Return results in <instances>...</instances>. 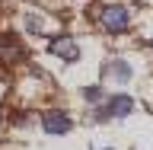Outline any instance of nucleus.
<instances>
[{
    "mask_svg": "<svg viewBox=\"0 0 153 150\" xmlns=\"http://www.w3.org/2000/svg\"><path fill=\"white\" fill-rule=\"evenodd\" d=\"M99 26H102L105 32H112V35L128 32V26H131V10L124 7V3H105V7L99 10Z\"/></svg>",
    "mask_w": 153,
    "mask_h": 150,
    "instance_id": "1",
    "label": "nucleus"
},
{
    "mask_svg": "<svg viewBox=\"0 0 153 150\" xmlns=\"http://www.w3.org/2000/svg\"><path fill=\"white\" fill-rule=\"evenodd\" d=\"M70 115L67 112H57V109H51V112H45L42 115V128H45L48 134H67L70 131Z\"/></svg>",
    "mask_w": 153,
    "mask_h": 150,
    "instance_id": "2",
    "label": "nucleus"
},
{
    "mask_svg": "<svg viewBox=\"0 0 153 150\" xmlns=\"http://www.w3.org/2000/svg\"><path fill=\"white\" fill-rule=\"evenodd\" d=\"M134 112V99L131 96H112L108 99V105H105L102 112H99V118H124V115H131Z\"/></svg>",
    "mask_w": 153,
    "mask_h": 150,
    "instance_id": "3",
    "label": "nucleus"
},
{
    "mask_svg": "<svg viewBox=\"0 0 153 150\" xmlns=\"http://www.w3.org/2000/svg\"><path fill=\"white\" fill-rule=\"evenodd\" d=\"M51 54H57L61 61H76L80 57V45H76L70 35H61L51 42Z\"/></svg>",
    "mask_w": 153,
    "mask_h": 150,
    "instance_id": "4",
    "label": "nucleus"
},
{
    "mask_svg": "<svg viewBox=\"0 0 153 150\" xmlns=\"http://www.w3.org/2000/svg\"><path fill=\"white\" fill-rule=\"evenodd\" d=\"M0 61H3V64L22 61V45H19L13 35H0Z\"/></svg>",
    "mask_w": 153,
    "mask_h": 150,
    "instance_id": "5",
    "label": "nucleus"
},
{
    "mask_svg": "<svg viewBox=\"0 0 153 150\" xmlns=\"http://www.w3.org/2000/svg\"><path fill=\"white\" fill-rule=\"evenodd\" d=\"M131 64H128V61H121V57H115V61H108V64H105V77H108V80H115V83H128V80H131Z\"/></svg>",
    "mask_w": 153,
    "mask_h": 150,
    "instance_id": "6",
    "label": "nucleus"
},
{
    "mask_svg": "<svg viewBox=\"0 0 153 150\" xmlns=\"http://www.w3.org/2000/svg\"><path fill=\"white\" fill-rule=\"evenodd\" d=\"M26 29L38 35V32H45V19H42V16H32V13H29V16H26Z\"/></svg>",
    "mask_w": 153,
    "mask_h": 150,
    "instance_id": "7",
    "label": "nucleus"
},
{
    "mask_svg": "<svg viewBox=\"0 0 153 150\" xmlns=\"http://www.w3.org/2000/svg\"><path fill=\"white\" fill-rule=\"evenodd\" d=\"M83 96H86V99H93V102H96V99L102 96V90H99V86H89V90H83Z\"/></svg>",
    "mask_w": 153,
    "mask_h": 150,
    "instance_id": "8",
    "label": "nucleus"
},
{
    "mask_svg": "<svg viewBox=\"0 0 153 150\" xmlns=\"http://www.w3.org/2000/svg\"><path fill=\"white\" fill-rule=\"evenodd\" d=\"M0 122H3V109H0Z\"/></svg>",
    "mask_w": 153,
    "mask_h": 150,
    "instance_id": "9",
    "label": "nucleus"
},
{
    "mask_svg": "<svg viewBox=\"0 0 153 150\" xmlns=\"http://www.w3.org/2000/svg\"><path fill=\"white\" fill-rule=\"evenodd\" d=\"M150 48H153V42H150Z\"/></svg>",
    "mask_w": 153,
    "mask_h": 150,
    "instance_id": "10",
    "label": "nucleus"
}]
</instances>
